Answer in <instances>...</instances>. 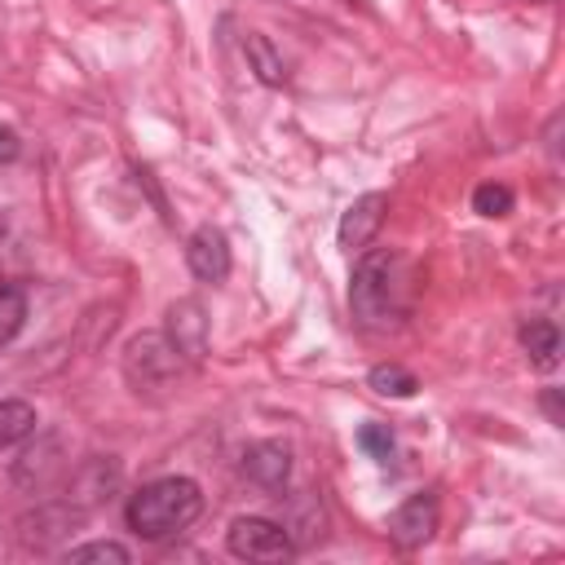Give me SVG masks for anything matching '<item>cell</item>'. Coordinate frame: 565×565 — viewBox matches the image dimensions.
<instances>
[{"label": "cell", "mask_w": 565, "mask_h": 565, "mask_svg": "<svg viewBox=\"0 0 565 565\" xmlns=\"http://www.w3.org/2000/svg\"><path fill=\"white\" fill-rule=\"evenodd\" d=\"M358 446H362L371 459L388 463V455H393V428H388V424H375V419H366V424L358 428Z\"/></svg>", "instance_id": "16"}, {"label": "cell", "mask_w": 565, "mask_h": 565, "mask_svg": "<svg viewBox=\"0 0 565 565\" xmlns=\"http://www.w3.org/2000/svg\"><path fill=\"white\" fill-rule=\"evenodd\" d=\"M411 300H415V274L397 252H371L358 260L349 305L362 327H375V331L397 327L411 313Z\"/></svg>", "instance_id": "1"}, {"label": "cell", "mask_w": 565, "mask_h": 565, "mask_svg": "<svg viewBox=\"0 0 565 565\" xmlns=\"http://www.w3.org/2000/svg\"><path fill=\"white\" fill-rule=\"evenodd\" d=\"M31 433H35V411L26 402H0V450L18 446Z\"/></svg>", "instance_id": "11"}, {"label": "cell", "mask_w": 565, "mask_h": 565, "mask_svg": "<svg viewBox=\"0 0 565 565\" xmlns=\"http://www.w3.org/2000/svg\"><path fill=\"white\" fill-rule=\"evenodd\" d=\"M66 561H115V565H124V561H128V547H124V543H110V539H97V543L71 547Z\"/></svg>", "instance_id": "17"}, {"label": "cell", "mask_w": 565, "mask_h": 565, "mask_svg": "<svg viewBox=\"0 0 565 565\" xmlns=\"http://www.w3.org/2000/svg\"><path fill=\"white\" fill-rule=\"evenodd\" d=\"M185 260H190V274L199 282H225L230 278V243L216 225H199L185 243Z\"/></svg>", "instance_id": "6"}, {"label": "cell", "mask_w": 565, "mask_h": 565, "mask_svg": "<svg viewBox=\"0 0 565 565\" xmlns=\"http://www.w3.org/2000/svg\"><path fill=\"white\" fill-rule=\"evenodd\" d=\"M181 371V349L168 335H137L128 344V375L132 384H163Z\"/></svg>", "instance_id": "4"}, {"label": "cell", "mask_w": 565, "mask_h": 565, "mask_svg": "<svg viewBox=\"0 0 565 565\" xmlns=\"http://www.w3.org/2000/svg\"><path fill=\"white\" fill-rule=\"evenodd\" d=\"M437 521H441V508H437V494H411L393 516H388V539L402 547V552H415V547H424L428 539H433V530H437Z\"/></svg>", "instance_id": "5"}, {"label": "cell", "mask_w": 565, "mask_h": 565, "mask_svg": "<svg viewBox=\"0 0 565 565\" xmlns=\"http://www.w3.org/2000/svg\"><path fill=\"white\" fill-rule=\"evenodd\" d=\"M247 57L256 62V75H260L265 84H282V79H287L282 62L274 57V49H269V40H265V35H247Z\"/></svg>", "instance_id": "14"}, {"label": "cell", "mask_w": 565, "mask_h": 565, "mask_svg": "<svg viewBox=\"0 0 565 565\" xmlns=\"http://www.w3.org/2000/svg\"><path fill=\"white\" fill-rule=\"evenodd\" d=\"M199 512H203V490L190 477H159L128 499L124 521L132 534L159 543V539H172L185 525H194Z\"/></svg>", "instance_id": "2"}, {"label": "cell", "mask_w": 565, "mask_h": 565, "mask_svg": "<svg viewBox=\"0 0 565 565\" xmlns=\"http://www.w3.org/2000/svg\"><path fill=\"white\" fill-rule=\"evenodd\" d=\"M472 207L481 212V216H508L512 212V190L503 185V181H486V185H477V194H472Z\"/></svg>", "instance_id": "15"}, {"label": "cell", "mask_w": 565, "mask_h": 565, "mask_svg": "<svg viewBox=\"0 0 565 565\" xmlns=\"http://www.w3.org/2000/svg\"><path fill=\"white\" fill-rule=\"evenodd\" d=\"M163 335L181 349V358H199L203 344H207V318H203V305H199V300H177V305L168 309V331H163Z\"/></svg>", "instance_id": "9"}, {"label": "cell", "mask_w": 565, "mask_h": 565, "mask_svg": "<svg viewBox=\"0 0 565 565\" xmlns=\"http://www.w3.org/2000/svg\"><path fill=\"white\" fill-rule=\"evenodd\" d=\"M384 212H388V199H384V194H362V199H353V203L344 207V216H340V247H344V252H362V247L380 234Z\"/></svg>", "instance_id": "7"}, {"label": "cell", "mask_w": 565, "mask_h": 565, "mask_svg": "<svg viewBox=\"0 0 565 565\" xmlns=\"http://www.w3.org/2000/svg\"><path fill=\"white\" fill-rule=\"evenodd\" d=\"M26 322V296L22 287H0V344H9Z\"/></svg>", "instance_id": "13"}, {"label": "cell", "mask_w": 565, "mask_h": 565, "mask_svg": "<svg viewBox=\"0 0 565 565\" xmlns=\"http://www.w3.org/2000/svg\"><path fill=\"white\" fill-rule=\"evenodd\" d=\"M18 150H22V141H18V132L0 124V163H9V159H18Z\"/></svg>", "instance_id": "18"}, {"label": "cell", "mask_w": 565, "mask_h": 565, "mask_svg": "<svg viewBox=\"0 0 565 565\" xmlns=\"http://www.w3.org/2000/svg\"><path fill=\"white\" fill-rule=\"evenodd\" d=\"M243 472L260 490H282L291 477V450L282 441H256L243 450Z\"/></svg>", "instance_id": "8"}, {"label": "cell", "mask_w": 565, "mask_h": 565, "mask_svg": "<svg viewBox=\"0 0 565 565\" xmlns=\"http://www.w3.org/2000/svg\"><path fill=\"white\" fill-rule=\"evenodd\" d=\"M521 349L530 353V362L539 366V371H552L556 366V353H561V331H556V322H525L521 327Z\"/></svg>", "instance_id": "10"}, {"label": "cell", "mask_w": 565, "mask_h": 565, "mask_svg": "<svg viewBox=\"0 0 565 565\" xmlns=\"http://www.w3.org/2000/svg\"><path fill=\"white\" fill-rule=\"evenodd\" d=\"M225 547L238 556V561H260V565H274V561H287L296 552L291 534L278 525V521H265V516H238L225 534Z\"/></svg>", "instance_id": "3"}, {"label": "cell", "mask_w": 565, "mask_h": 565, "mask_svg": "<svg viewBox=\"0 0 565 565\" xmlns=\"http://www.w3.org/2000/svg\"><path fill=\"white\" fill-rule=\"evenodd\" d=\"M371 388L384 397H411L419 388V380L397 362H380V366H371Z\"/></svg>", "instance_id": "12"}]
</instances>
